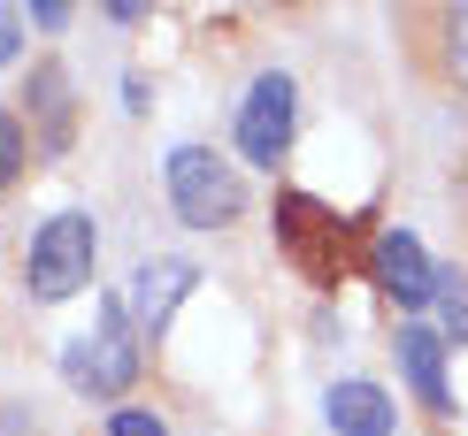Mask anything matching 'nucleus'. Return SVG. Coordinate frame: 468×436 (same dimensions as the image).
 <instances>
[{"instance_id":"1","label":"nucleus","mask_w":468,"mask_h":436,"mask_svg":"<svg viewBox=\"0 0 468 436\" xmlns=\"http://www.w3.org/2000/svg\"><path fill=\"white\" fill-rule=\"evenodd\" d=\"M277 245L292 253V268L307 275V284L338 291L346 268H354V223H346L338 207L307 200V192H277Z\"/></svg>"},{"instance_id":"2","label":"nucleus","mask_w":468,"mask_h":436,"mask_svg":"<svg viewBox=\"0 0 468 436\" xmlns=\"http://www.w3.org/2000/svg\"><path fill=\"white\" fill-rule=\"evenodd\" d=\"M62 375L77 390H92V399H123L131 383H139V345H131V314L123 306H101V322H92L85 337H69L62 352Z\"/></svg>"},{"instance_id":"3","label":"nucleus","mask_w":468,"mask_h":436,"mask_svg":"<svg viewBox=\"0 0 468 436\" xmlns=\"http://www.w3.org/2000/svg\"><path fill=\"white\" fill-rule=\"evenodd\" d=\"M169 200H177V214L192 230H223V223L246 214V184H239V169L216 161L207 146H177L169 153Z\"/></svg>"},{"instance_id":"4","label":"nucleus","mask_w":468,"mask_h":436,"mask_svg":"<svg viewBox=\"0 0 468 436\" xmlns=\"http://www.w3.org/2000/svg\"><path fill=\"white\" fill-rule=\"evenodd\" d=\"M92 253H101V237H92V214H54L47 230L31 237V291L38 299H69V291L92 284Z\"/></svg>"},{"instance_id":"5","label":"nucleus","mask_w":468,"mask_h":436,"mask_svg":"<svg viewBox=\"0 0 468 436\" xmlns=\"http://www.w3.org/2000/svg\"><path fill=\"white\" fill-rule=\"evenodd\" d=\"M292 115H300V92H292V77H253V92H246V108H239V153L246 161H261V169H277L284 161V146H292Z\"/></svg>"},{"instance_id":"6","label":"nucleus","mask_w":468,"mask_h":436,"mask_svg":"<svg viewBox=\"0 0 468 436\" xmlns=\"http://www.w3.org/2000/svg\"><path fill=\"white\" fill-rule=\"evenodd\" d=\"M368 275H377L384 299H399V306L438 299V268H431V253H422L415 230H377L368 237Z\"/></svg>"},{"instance_id":"7","label":"nucleus","mask_w":468,"mask_h":436,"mask_svg":"<svg viewBox=\"0 0 468 436\" xmlns=\"http://www.w3.org/2000/svg\"><path fill=\"white\" fill-rule=\"evenodd\" d=\"M192 284H200V268H192V261H146L139 275H131V314H139V322L162 337L169 314H177V299H185Z\"/></svg>"},{"instance_id":"8","label":"nucleus","mask_w":468,"mask_h":436,"mask_svg":"<svg viewBox=\"0 0 468 436\" xmlns=\"http://www.w3.org/2000/svg\"><path fill=\"white\" fill-rule=\"evenodd\" d=\"M399 360H407V383L431 413H453V390H445V337L431 329H399Z\"/></svg>"},{"instance_id":"9","label":"nucleus","mask_w":468,"mask_h":436,"mask_svg":"<svg viewBox=\"0 0 468 436\" xmlns=\"http://www.w3.org/2000/svg\"><path fill=\"white\" fill-rule=\"evenodd\" d=\"M323 406H330V429L338 436H392V399L377 383H338Z\"/></svg>"},{"instance_id":"10","label":"nucleus","mask_w":468,"mask_h":436,"mask_svg":"<svg viewBox=\"0 0 468 436\" xmlns=\"http://www.w3.org/2000/svg\"><path fill=\"white\" fill-rule=\"evenodd\" d=\"M31 92H38V115H47V146H62V138H69V77L62 69H38Z\"/></svg>"},{"instance_id":"11","label":"nucleus","mask_w":468,"mask_h":436,"mask_svg":"<svg viewBox=\"0 0 468 436\" xmlns=\"http://www.w3.org/2000/svg\"><path fill=\"white\" fill-rule=\"evenodd\" d=\"M438 306H445V329L468 345V275L461 268H438Z\"/></svg>"},{"instance_id":"12","label":"nucleus","mask_w":468,"mask_h":436,"mask_svg":"<svg viewBox=\"0 0 468 436\" xmlns=\"http://www.w3.org/2000/svg\"><path fill=\"white\" fill-rule=\"evenodd\" d=\"M445 69L468 85V0H445Z\"/></svg>"},{"instance_id":"13","label":"nucleus","mask_w":468,"mask_h":436,"mask_svg":"<svg viewBox=\"0 0 468 436\" xmlns=\"http://www.w3.org/2000/svg\"><path fill=\"white\" fill-rule=\"evenodd\" d=\"M24 176V130H16V115H0V192Z\"/></svg>"},{"instance_id":"14","label":"nucleus","mask_w":468,"mask_h":436,"mask_svg":"<svg viewBox=\"0 0 468 436\" xmlns=\"http://www.w3.org/2000/svg\"><path fill=\"white\" fill-rule=\"evenodd\" d=\"M16 47H24V16H16V0H0V69L16 62Z\"/></svg>"},{"instance_id":"15","label":"nucleus","mask_w":468,"mask_h":436,"mask_svg":"<svg viewBox=\"0 0 468 436\" xmlns=\"http://www.w3.org/2000/svg\"><path fill=\"white\" fill-rule=\"evenodd\" d=\"M108 436H169V429L154 421V413H139V406H123V413H115V421H108Z\"/></svg>"},{"instance_id":"16","label":"nucleus","mask_w":468,"mask_h":436,"mask_svg":"<svg viewBox=\"0 0 468 436\" xmlns=\"http://www.w3.org/2000/svg\"><path fill=\"white\" fill-rule=\"evenodd\" d=\"M31 16H38V24H62V16H69V0H31Z\"/></svg>"},{"instance_id":"17","label":"nucleus","mask_w":468,"mask_h":436,"mask_svg":"<svg viewBox=\"0 0 468 436\" xmlns=\"http://www.w3.org/2000/svg\"><path fill=\"white\" fill-rule=\"evenodd\" d=\"M146 8H154V0H108V16H123V24H139Z\"/></svg>"}]
</instances>
